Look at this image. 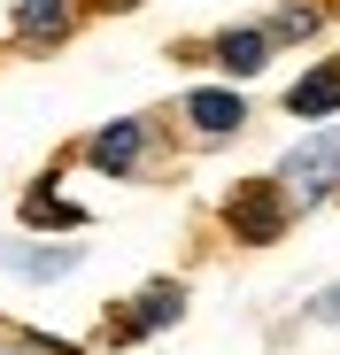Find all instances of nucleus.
I'll return each mask as SVG.
<instances>
[{
  "label": "nucleus",
  "mask_w": 340,
  "mask_h": 355,
  "mask_svg": "<svg viewBox=\"0 0 340 355\" xmlns=\"http://www.w3.org/2000/svg\"><path fill=\"white\" fill-rule=\"evenodd\" d=\"M278 186H287V201H325V193L340 186V132L302 139L287 162H278Z\"/></svg>",
  "instance_id": "f257e3e1"
},
{
  "label": "nucleus",
  "mask_w": 340,
  "mask_h": 355,
  "mask_svg": "<svg viewBox=\"0 0 340 355\" xmlns=\"http://www.w3.org/2000/svg\"><path fill=\"white\" fill-rule=\"evenodd\" d=\"M224 224L240 232V240H278L287 232V186H271V178H255V186H240L232 193V209H224Z\"/></svg>",
  "instance_id": "f03ea898"
},
{
  "label": "nucleus",
  "mask_w": 340,
  "mask_h": 355,
  "mask_svg": "<svg viewBox=\"0 0 340 355\" xmlns=\"http://www.w3.org/2000/svg\"><path fill=\"white\" fill-rule=\"evenodd\" d=\"M178 317H186V286H170V278H162V286H147L139 302L124 309L117 340H147V332H162V324H178Z\"/></svg>",
  "instance_id": "7ed1b4c3"
},
{
  "label": "nucleus",
  "mask_w": 340,
  "mask_h": 355,
  "mask_svg": "<svg viewBox=\"0 0 340 355\" xmlns=\"http://www.w3.org/2000/svg\"><path fill=\"white\" fill-rule=\"evenodd\" d=\"M85 162L93 170H108V178H124V170H139L147 162V124H139V116H124V124H108L93 147H85Z\"/></svg>",
  "instance_id": "20e7f679"
},
{
  "label": "nucleus",
  "mask_w": 340,
  "mask_h": 355,
  "mask_svg": "<svg viewBox=\"0 0 340 355\" xmlns=\"http://www.w3.org/2000/svg\"><path fill=\"white\" fill-rule=\"evenodd\" d=\"M186 116H194V124H201V139H232L240 124H248V101L240 93H186Z\"/></svg>",
  "instance_id": "39448f33"
},
{
  "label": "nucleus",
  "mask_w": 340,
  "mask_h": 355,
  "mask_svg": "<svg viewBox=\"0 0 340 355\" xmlns=\"http://www.w3.org/2000/svg\"><path fill=\"white\" fill-rule=\"evenodd\" d=\"M0 270H16V278H70L78 255L70 248H0Z\"/></svg>",
  "instance_id": "423d86ee"
},
{
  "label": "nucleus",
  "mask_w": 340,
  "mask_h": 355,
  "mask_svg": "<svg viewBox=\"0 0 340 355\" xmlns=\"http://www.w3.org/2000/svg\"><path fill=\"white\" fill-rule=\"evenodd\" d=\"M16 31H24L31 46L62 39V31H70V0H24V8H16Z\"/></svg>",
  "instance_id": "0eeeda50"
},
{
  "label": "nucleus",
  "mask_w": 340,
  "mask_h": 355,
  "mask_svg": "<svg viewBox=\"0 0 340 355\" xmlns=\"http://www.w3.org/2000/svg\"><path fill=\"white\" fill-rule=\"evenodd\" d=\"M287 108H294V116H332V108H340V62H332V70H309V78L287 93Z\"/></svg>",
  "instance_id": "6e6552de"
},
{
  "label": "nucleus",
  "mask_w": 340,
  "mask_h": 355,
  "mask_svg": "<svg viewBox=\"0 0 340 355\" xmlns=\"http://www.w3.org/2000/svg\"><path fill=\"white\" fill-rule=\"evenodd\" d=\"M24 224H46V232H78V224H85V209H78V201H54V186H31V193H24Z\"/></svg>",
  "instance_id": "1a4fd4ad"
},
{
  "label": "nucleus",
  "mask_w": 340,
  "mask_h": 355,
  "mask_svg": "<svg viewBox=\"0 0 340 355\" xmlns=\"http://www.w3.org/2000/svg\"><path fill=\"white\" fill-rule=\"evenodd\" d=\"M263 54H271V31H224V39H216V62L240 70V78L263 70Z\"/></svg>",
  "instance_id": "9d476101"
},
{
  "label": "nucleus",
  "mask_w": 340,
  "mask_h": 355,
  "mask_svg": "<svg viewBox=\"0 0 340 355\" xmlns=\"http://www.w3.org/2000/svg\"><path fill=\"white\" fill-rule=\"evenodd\" d=\"M309 31H317V8H294V16L271 24V46H278V39H309Z\"/></svg>",
  "instance_id": "9b49d317"
},
{
  "label": "nucleus",
  "mask_w": 340,
  "mask_h": 355,
  "mask_svg": "<svg viewBox=\"0 0 340 355\" xmlns=\"http://www.w3.org/2000/svg\"><path fill=\"white\" fill-rule=\"evenodd\" d=\"M309 317H317V324H340V286H332V293H317V302H309Z\"/></svg>",
  "instance_id": "f8f14e48"
},
{
  "label": "nucleus",
  "mask_w": 340,
  "mask_h": 355,
  "mask_svg": "<svg viewBox=\"0 0 340 355\" xmlns=\"http://www.w3.org/2000/svg\"><path fill=\"white\" fill-rule=\"evenodd\" d=\"M93 8H132V0H93Z\"/></svg>",
  "instance_id": "ddd939ff"
},
{
  "label": "nucleus",
  "mask_w": 340,
  "mask_h": 355,
  "mask_svg": "<svg viewBox=\"0 0 340 355\" xmlns=\"http://www.w3.org/2000/svg\"><path fill=\"white\" fill-rule=\"evenodd\" d=\"M0 355H8V347H0Z\"/></svg>",
  "instance_id": "4468645a"
}]
</instances>
